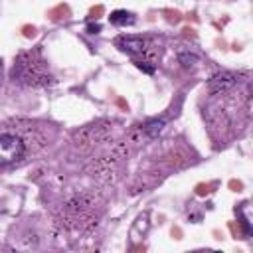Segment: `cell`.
Masks as SVG:
<instances>
[{
    "mask_svg": "<svg viewBox=\"0 0 253 253\" xmlns=\"http://www.w3.org/2000/svg\"><path fill=\"white\" fill-rule=\"evenodd\" d=\"M24 152H26V146L20 136L10 134V132L0 134V166L14 164L16 160L24 156Z\"/></svg>",
    "mask_w": 253,
    "mask_h": 253,
    "instance_id": "cell-1",
    "label": "cell"
},
{
    "mask_svg": "<svg viewBox=\"0 0 253 253\" xmlns=\"http://www.w3.org/2000/svg\"><path fill=\"white\" fill-rule=\"evenodd\" d=\"M178 59H180V63H182L184 67H190V65H194V63L198 61V57H196L194 53H180Z\"/></svg>",
    "mask_w": 253,
    "mask_h": 253,
    "instance_id": "cell-6",
    "label": "cell"
},
{
    "mask_svg": "<svg viewBox=\"0 0 253 253\" xmlns=\"http://www.w3.org/2000/svg\"><path fill=\"white\" fill-rule=\"evenodd\" d=\"M162 128H164V119H150L144 123V132L148 136H158Z\"/></svg>",
    "mask_w": 253,
    "mask_h": 253,
    "instance_id": "cell-5",
    "label": "cell"
},
{
    "mask_svg": "<svg viewBox=\"0 0 253 253\" xmlns=\"http://www.w3.org/2000/svg\"><path fill=\"white\" fill-rule=\"evenodd\" d=\"M136 67L142 69V71H146V73H152V71H154L152 65H146V63H142V61H136Z\"/></svg>",
    "mask_w": 253,
    "mask_h": 253,
    "instance_id": "cell-7",
    "label": "cell"
},
{
    "mask_svg": "<svg viewBox=\"0 0 253 253\" xmlns=\"http://www.w3.org/2000/svg\"><path fill=\"white\" fill-rule=\"evenodd\" d=\"M235 85V75L233 73H229V71H225V73H219V75H215V77H211V81H210V89L211 91H225V89H229V87H233Z\"/></svg>",
    "mask_w": 253,
    "mask_h": 253,
    "instance_id": "cell-3",
    "label": "cell"
},
{
    "mask_svg": "<svg viewBox=\"0 0 253 253\" xmlns=\"http://www.w3.org/2000/svg\"><path fill=\"white\" fill-rule=\"evenodd\" d=\"M117 47L121 51H126V53L134 55V53H140L144 49V40L140 36H121L117 40Z\"/></svg>",
    "mask_w": 253,
    "mask_h": 253,
    "instance_id": "cell-2",
    "label": "cell"
},
{
    "mask_svg": "<svg viewBox=\"0 0 253 253\" xmlns=\"http://www.w3.org/2000/svg\"><path fill=\"white\" fill-rule=\"evenodd\" d=\"M109 20H111L113 26H130V24H134V16L130 12H126V10H115V12H111Z\"/></svg>",
    "mask_w": 253,
    "mask_h": 253,
    "instance_id": "cell-4",
    "label": "cell"
},
{
    "mask_svg": "<svg viewBox=\"0 0 253 253\" xmlns=\"http://www.w3.org/2000/svg\"><path fill=\"white\" fill-rule=\"evenodd\" d=\"M101 30V26L99 24H95V26H89V34H97Z\"/></svg>",
    "mask_w": 253,
    "mask_h": 253,
    "instance_id": "cell-8",
    "label": "cell"
}]
</instances>
